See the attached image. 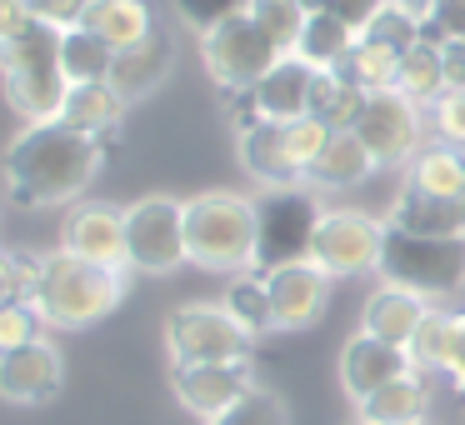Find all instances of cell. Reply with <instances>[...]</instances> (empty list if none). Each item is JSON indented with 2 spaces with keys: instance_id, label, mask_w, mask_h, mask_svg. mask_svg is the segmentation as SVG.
Listing matches in <instances>:
<instances>
[{
  "instance_id": "1",
  "label": "cell",
  "mask_w": 465,
  "mask_h": 425,
  "mask_svg": "<svg viewBox=\"0 0 465 425\" xmlns=\"http://www.w3.org/2000/svg\"><path fill=\"white\" fill-rule=\"evenodd\" d=\"M105 165V145L71 131L61 121L25 125L5 145V185L21 211H55V205H81V195L95 185Z\"/></svg>"
},
{
  "instance_id": "2",
  "label": "cell",
  "mask_w": 465,
  "mask_h": 425,
  "mask_svg": "<svg viewBox=\"0 0 465 425\" xmlns=\"http://www.w3.org/2000/svg\"><path fill=\"white\" fill-rule=\"evenodd\" d=\"M125 285H131V271H105V265L75 261L55 245L35 261L31 305L51 331H85L125 301Z\"/></svg>"
},
{
  "instance_id": "3",
  "label": "cell",
  "mask_w": 465,
  "mask_h": 425,
  "mask_svg": "<svg viewBox=\"0 0 465 425\" xmlns=\"http://www.w3.org/2000/svg\"><path fill=\"white\" fill-rule=\"evenodd\" d=\"M185 255L195 271L235 275L261 265V205L235 191H201L185 201Z\"/></svg>"
},
{
  "instance_id": "4",
  "label": "cell",
  "mask_w": 465,
  "mask_h": 425,
  "mask_svg": "<svg viewBox=\"0 0 465 425\" xmlns=\"http://www.w3.org/2000/svg\"><path fill=\"white\" fill-rule=\"evenodd\" d=\"M61 35L41 21H21L5 41H0V81H5V101L21 111L25 125L61 121L65 105V65H61Z\"/></svg>"
},
{
  "instance_id": "5",
  "label": "cell",
  "mask_w": 465,
  "mask_h": 425,
  "mask_svg": "<svg viewBox=\"0 0 465 425\" xmlns=\"http://www.w3.org/2000/svg\"><path fill=\"white\" fill-rule=\"evenodd\" d=\"M251 335L235 325L225 305H175L165 315V351L171 365H241L251 361Z\"/></svg>"
},
{
  "instance_id": "6",
  "label": "cell",
  "mask_w": 465,
  "mask_h": 425,
  "mask_svg": "<svg viewBox=\"0 0 465 425\" xmlns=\"http://www.w3.org/2000/svg\"><path fill=\"white\" fill-rule=\"evenodd\" d=\"M201 61H205V75L225 91H245L251 95L275 65L285 61V51L251 21V15H235V21L215 25V31L201 35Z\"/></svg>"
},
{
  "instance_id": "7",
  "label": "cell",
  "mask_w": 465,
  "mask_h": 425,
  "mask_svg": "<svg viewBox=\"0 0 465 425\" xmlns=\"http://www.w3.org/2000/svg\"><path fill=\"white\" fill-rule=\"evenodd\" d=\"M125 255L141 275H171L185 255V201L175 195H141L125 205Z\"/></svg>"
},
{
  "instance_id": "8",
  "label": "cell",
  "mask_w": 465,
  "mask_h": 425,
  "mask_svg": "<svg viewBox=\"0 0 465 425\" xmlns=\"http://www.w3.org/2000/svg\"><path fill=\"white\" fill-rule=\"evenodd\" d=\"M385 235H391V225L365 215V211H321L305 261L321 265L331 281H345V275H361V271H381Z\"/></svg>"
},
{
  "instance_id": "9",
  "label": "cell",
  "mask_w": 465,
  "mask_h": 425,
  "mask_svg": "<svg viewBox=\"0 0 465 425\" xmlns=\"http://www.w3.org/2000/svg\"><path fill=\"white\" fill-rule=\"evenodd\" d=\"M381 275L391 285H405L415 295H445L465 285V241H420V235H385Z\"/></svg>"
},
{
  "instance_id": "10",
  "label": "cell",
  "mask_w": 465,
  "mask_h": 425,
  "mask_svg": "<svg viewBox=\"0 0 465 425\" xmlns=\"http://www.w3.org/2000/svg\"><path fill=\"white\" fill-rule=\"evenodd\" d=\"M355 135L365 141V151H371L375 171H401V165H411L415 155L425 151V115L420 105H411L401 91H375L371 105H365L361 125H355Z\"/></svg>"
},
{
  "instance_id": "11",
  "label": "cell",
  "mask_w": 465,
  "mask_h": 425,
  "mask_svg": "<svg viewBox=\"0 0 465 425\" xmlns=\"http://www.w3.org/2000/svg\"><path fill=\"white\" fill-rule=\"evenodd\" d=\"M61 251L75 255V261L105 265V271H131V255H125V205L81 201L61 225Z\"/></svg>"
},
{
  "instance_id": "12",
  "label": "cell",
  "mask_w": 465,
  "mask_h": 425,
  "mask_svg": "<svg viewBox=\"0 0 465 425\" xmlns=\"http://www.w3.org/2000/svg\"><path fill=\"white\" fill-rule=\"evenodd\" d=\"M315 221H321V205L305 191H281V195H271V201H261V265H255V271L265 275L271 265L305 261Z\"/></svg>"
},
{
  "instance_id": "13",
  "label": "cell",
  "mask_w": 465,
  "mask_h": 425,
  "mask_svg": "<svg viewBox=\"0 0 465 425\" xmlns=\"http://www.w3.org/2000/svg\"><path fill=\"white\" fill-rule=\"evenodd\" d=\"M171 385H175V400L191 415H201V420H215V415L235 410L251 390H261L251 361H241V365H171Z\"/></svg>"
},
{
  "instance_id": "14",
  "label": "cell",
  "mask_w": 465,
  "mask_h": 425,
  "mask_svg": "<svg viewBox=\"0 0 465 425\" xmlns=\"http://www.w3.org/2000/svg\"><path fill=\"white\" fill-rule=\"evenodd\" d=\"M265 291L275 305V331H311L331 301V275L311 261H285L265 271Z\"/></svg>"
},
{
  "instance_id": "15",
  "label": "cell",
  "mask_w": 465,
  "mask_h": 425,
  "mask_svg": "<svg viewBox=\"0 0 465 425\" xmlns=\"http://www.w3.org/2000/svg\"><path fill=\"white\" fill-rule=\"evenodd\" d=\"M65 381V361L55 351V341H31L21 351H5L0 355V400L11 405H45L55 400Z\"/></svg>"
},
{
  "instance_id": "16",
  "label": "cell",
  "mask_w": 465,
  "mask_h": 425,
  "mask_svg": "<svg viewBox=\"0 0 465 425\" xmlns=\"http://www.w3.org/2000/svg\"><path fill=\"white\" fill-rule=\"evenodd\" d=\"M411 371L415 365H411V355H405L401 345H385V341H375V335H365V331H355L351 341L341 345V390H345L351 405L371 400L381 385L401 381V375H411Z\"/></svg>"
},
{
  "instance_id": "17",
  "label": "cell",
  "mask_w": 465,
  "mask_h": 425,
  "mask_svg": "<svg viewBox=\"0 0 465 425\" xmlns=\"http://www.w3.org/2000/svg\"><path fill=\"white\" fill-rule=\"evenodd\" d=\"M235 151H241L245 171H251L261 185H271L275 195H281V191H301V185H305V175L295 171V161H291V145H285V125L251 115V121L235 125Z\"/></svg>"
},
{
  "instance_id": "18",
  "label": "cell",
  "mask_w": 465,
  "mask_h": 425,
  "mask_svg": "<svg viewBox=\"0 0 465 425\" xmlns=\"http://www.w3.org/2000/svg\"><path fill=\"white\" fill-rule=\"evenodd\" d=\"M385 225L420 241H465V195H425L405 185L385 211Z\"/></svg>"
},
{
  "instance_id": "19",
  "label": "cell",
  "mask_w": 465,
  "mask_h": 425,
  "mask_svg": "<svg viewBox=\"0 0 465 425\" xmlns=\"http://www.w3.org/2000/svg\"><path fill=\"white\" fill-rule=\"evenodd\" d=\"M171 71H175V35L155 25V31L145 35L135 51H121V55H115V65H111V91L121 95L125 105H135V101H145V95L161 91V85L171 81Z\"/></svg>"
},
{
  "instance_id": "20",
  "label": "cell",
  "mask_w": 465,
  "mask_h": 425,
  "mask_svg": "<svg viewBox=\"0 0 465 425\" xmlns=\"http://www.w3.org/2000/svg\"><path fill=\"white\" fill-rule=\"evenodd\" d=\"M315 75H321V71H311L305 61L285 55V61L251 91V115L275 121V125L305 121V115H311V95H315Z\"/></svg>"
},
{
  "instance_id": "21",
  "label": "cell",
  "mask_w": 465,
  "mask_h": 425,
  "mask_svg": "<svg viewBox=\"0 0 465 425\" xmlns=\"http://www.w3.org/2000/svg\"><path fill=\"white\" fill-rule=\"evenodd\" d=\"M435 305L425 301V295H415V291H405V285H375L371 291V301H365V311H361V331L365 335H375V341H385V345H411V335L420 331V321L430 315Z\"/></svg>"
},
{
  "instance_id": "22",
  "label": "cell",
  "mask_w": 465,
  "mask_h": 425,
  "mask_svg": "<svg viewBox=\"0 0 465 425\" xmlns=\"http://www.w3.org/2000/svg\"><path fill=\"white\" fill-rule=\"evenodd\" d=\"M430 410V390H425V375L411 371L401 381L381 385L371 400L355 405V425H425Z\"/></svg>"
},
{
  "instance_id": "23",
  "label": "cell",
  "mask_w": 465,
  "mask_h": 425,
  "mask_svg": "<svg viewBox=\"0 0 465 425\" xmlns=\"http://www.w3.org/2000/svg\"><path fill=\"white\" fill-rule=\"evenodd\" d=\"M371 175H375V161H371V151H365V141L355 131H335L331 145H325V155L311 171V185L315 191H355V185H365Z\"/></svg>"
},
{
  "instance_id": "24",
  "label": "cell",
  "mask_w": 465,
  "mask_h": 425,
  "mask_svg": "<svg viewBox=\"0 0 465 425\" xmlns=\"http://www.w3.org/2000/svg\"><path fill=\"white\" fill-rule=\"evenodd\" d=\"M121 115H125V101L105 81L101 85H71V91H65V105H61V125L91 135V141H105V135L121 125Z\"/></svg>"
},
{
  "instance_id": "25",
  "label": "cell",
  "mask_w": 465,
  "mask_h": 425,
  "mask_svg": "<svg viewBox=\"0 0 465 425\" xmlns=\"http://www.w3.org/2000/svg\"><path fill=\"white\" fill-rule=\"evenodd\" d=\"M85 31H95L115 55H121V51H135V45L155 31V15H151L145 0H105V5H91V11H85Z\"/></svg>"
},
{
  "instance_id": "26",
  "label": "cell",
  "mask_w": 465,
  "mask_h": 425,
  "mask_svg": "<svg viewBox=\"0 0 465 425\" xmlns=\"http://www.w3.org/2000/svg\"><path fill=\"white\" fill-rule=\"evenodd\" d=\"M395 91H401L411 105H420V111L445 95V55H440V41H435V35H420V41L401 55Z\"/></svg>"
},
{
  "instance_id": "27",
  "label": "cell",
  "mask_w": 465,
  "mask_h": 425,
  "mask_svg": "<svg viewBox=\"0 0 465 425\" xmlns=\"http://www.w3.org/2000/svg\"><path fill=\"white\" fill-rule=\"evenodd\" d=\"M371 105V91L355 85L345 71H321L315 75V95H311V115H321L331 131H355Z\"/></svg>"
},
{
  "instance_id": "28",
  "label": "cell",
  "mask_w": 465,
  "mask_h": 425,
  "mask_svg": "<svg viewBox=\"0 0 465 425\" xmlns=\"http://www.w3.org/2000/svg\"><path fill=\"white\" fill-rule=\"evenodd\" d=\"M405 185L425 195H465V151L460 145H425L411 165H405Z\"/></svg>"
},
{
  "instance_id": "29",
  "label": "cell",
  "mask_w": 465,
  "mask_h": 425,
  "mask_svg": "<svg viewBox=\"0 0 465 425\" xmlns=\"http://www.w3.org/2000/svg\"><path fill=\"white\" fill-rule=\"evenodd\" d=\"M351 51H355V35L345 31L335 15L311 11V21H305V35H301V45H295V61H305L311 71H345Z\"/></svg>"
},
{
  "instance_id": "30",
  "label": "cell",
  "mask_w": 465,
  "mask_h": 425,
  "mask_svg": "<svg viewBox=\"0 0 465 425\" xmlns=\"http://www.w3.org/2000/svg\"><path fill=\"white\" fill-rule=\"evenodd\" d=\"M61 65H65V81L71 85H111V65H115V51L101 41L95 31L75 25V31L61 35Z\"/></svg>"
},
{
  "instance_id": "31",
  "label": "cell",
  "mask_w": 465,
  "mask_h": 425,
  "mask_svg": "<svg viewBox=\"0 0 465 425\" xmlns=\"http://www.w3.org/2000/svg\"><path fill=\"white\" fill-rule=\"evenodd\" d=\"M221 305L235 315V325H241L251 341H261V335L275 331V305H271V291H265V275H231Z\"/></svg>"
},
{
  "instance_id": "32",
  "label": "cell",
  "mask_w": 465,
  "mask_h": 425,
  "mask_svg": "<svg viewBox=\"0 0 465 425\" xmlns=\"http://www.w3.org/2000/svg\"><path fill=\"white\" fill-rule=\"evenodd\" d=\"M245 15H251L285 55H295V45H301V35H305V21H311V0H251Z\"/></svg>"
},
{
  "instance_id": "33",
  "label": "cell",
  "mask_w": 465,
  "mask_h": 425,
  "mask_svg": "<svg viewBox=\"0 0 465 425\" xmlns=\"http://www.w3.org/2000/svg\"><path fill=\"white\" fill-rule=\"evenodd\" d=\"M401 55L395 45H381V41H355L351 61H345V75L365 91H395V75H401Z\"/></svg>"
},
{
  "instance_id": "34",
  "label": "cell",
  "mask_w": 465,
  "mask_h": 425,
  "mask_svg": "<svg viewBox=\"0 0 465 425\" xmlns=\"http://www.w3.org/2000/svg\"><path fill=\"white\" fill-rule=\"evenodd\" d=\"M450 331H455V311H440V305H435V311L420 321V331L411 335L405 355H411V365L420 375L445 371V355H450Z\"/></svg>"
},
{
  "instance_id": "35",
  "label": "cell",
  "mask_w": 465,
  "mask_h": 425,
  "mask_svg": "<svg viewBox=\"0 0 465 425\" xmlns=\"http://www.w3.org/2000/svg\"><path fill=\"white\" fill-rule=\"evenodd\" d=\"M205 425H291V415H285V400L275 390H251L235 410H225V415H215V420H205Z\"/></svg>"
},
{
  "instance_id": "36",
  "label": "cell",
  "mask_w": 465,
  "mask_h": 425,
  "mask_svg": "<svg viewBox=\"0 0 465 425\" xmlns=\"http://www.w3.org/2000/svg\"><path fill=\"white\" fill-rule=\"evenodd\" d=\"M41 315H35L31 301H11V305H0V355L5 351H21V345L41 341Z\"/></svg>"
},
{
  "instance_id": "37",
  "label": "cell",
  "mask_w": 465,
  "mask_h": 425,
  "mask_svg": "<svg viewBox=\"0 0 465 425\" xmlns=\"http://www.w3.org/2000/svg\"><path fill=\"white\" fill-rule=\"evenodd\" d=\"M425 35L420 21H411V15L401 11V5H385L381 15L371 21V31L361 35V41H381V45H395V51H411L415 41Z\"/></svg>"
},
{
  "instance_id": "38",
  "label": "cell",
  "mask_w": 465,
  "mask_h": 425,
  "mask_svg": "<svg viewBox=\"0 0 465 425\" xmlns=\"http://www.w3.org/2000/svg\"><path fill=\"white\" fill-rule=\"evenodd\" d=\"M245 5L251 0H175V15H181L191 31H215V25L235 21V15H245Z\"/></svg>"
},
{
  "instance_id": "39",
  "label": "cell",
  "mask_w": 465,
  "mask_h": 425,
  "mask_svg": "<svg viewBox=\"0 0 465 425\" xmlns=\"http://www.w3.org/2000/svg\"><path fill=\"white\" fill-rule=\"evenodd\" d=\"M385 5H391V0H321V5H315V11L335 15V21H341L345 31H351L355 41H361V35L371 31V21H375V15L385 11Z\"/></svg>"
},
{
  "instance_id": "40",
  "label": "cell",
  "mask_w": 465,
  "mask_h": 425,
  "mask_svg": "<svg viewBox=\"0 0 465 425\" xmlns=\"http://www.w3.org/2000/svg\"><path fill=\"white\" fill-rule=\"evenodd\" d=\"M430 125L445 145H460L465 151V91H445L440 101L430 105Z\"/></svg>"
},
{
  "instance_id": "41",
  "label": "cell",
  "mask_w": 465,
  "mask_h": 425,
  "mask_svg": "<svg viewBox=\"0 0 465 425\" xmlns=\"http://www.w3.org/2000/svg\"><path fill=\"white\" fill-rule=\"evenodd\" d=\"M25 11H31V21L51 25V31H75V25H85V0H25Z\"/></svg>"
},
{
  "instance_id": "42",
  "label": "cell",
  "mask_w": 465,
  "mask_h": 425,
  "mask_svg": "<svg viewBox=\"0 0 465 425\" xmlns=\"http://www.w3.org/2000/svg\"><path fill=\"white\" fill-rule=\"evenodd\" d=\"M425 35H435V41H465V0H440L430 25H425Z\"/></svg>"
},
{
  "instance_id": "43",
  "label": "cell",
  "mask_w": 465,
  "mask_h": 425,
  "mask_svg": "<svg viewBox=\"0 0 465 425\" xmlns=\"http://www.w3.org/2000/svg\"><path fill=\"white\" fill-rule=\"evenodd\" d=\"M445 381L455 385V390H465V311L455 315V331H450V355H445Z\"/></svg>"
},
{
  "instance_id": "44",
  "label": "cell",
  "mask_w": 465,
  "mask_h": 425,
  "mask_svg": "<svg viewBox=\"0 0 465 425\" xmlns=\"http://www.w3.org/2000/svg\"><path fill=\"white\" fill-rule=\"evenodd\" d=\"M445 55V91H465V41H440Z\"/></svg>"
},
{
  "instance_id": "45",
  "label": "cell",
  "mask_w": 465,
  "mask_h": 425,
  "mask_svg": "<svg viewBox=\"0 0 465 425\" xmlns=\"http://www.w3.org/2000/svg\"><path fill=\"white\" fill-rule=\"evenodd\" d=\"M21 21H31V11H25V0H0V41L15 31Z\"/></svg>"
},
{
  "instance_id": "46",
  "label": "cell",
  "mask_w": 465,
  "mask_h": 425,
  "mask_svg": "<svg viewBox=\"0 0 465 425\" xmlns=\"http://www.w3.org/2000/svg\"><path fill=\"white\" fill-rule=\"evenodd\" d=\"M391 5H401V11L411 15V21L430 25V15H435V5H440V0H391Z\"/></svg>"
},
{
  "instance_id": "47",
  "label": "cell",
  "mask_w": 465,
  "mask_h": 425,
  "mask_svg": "<svg viewBox=\"0 0 465 425\" xmlns=\"http://www.w3.org/2000/svg\"><path fill=\"white\" fill-rule=\"evenodd\" d=\"M85 5H105V0H85Z\"/></svg>"
},
{
  "instance_id": "48",
  "label": "cell",
  "mask_w": 465,
  "mask_h": 425,
  "mask_svg": "<svg viewBox=\"0 0 465 425\" xmlns=\"http://www.w3.org/2000/svg\"><path fill=\"white\" fill-rule=\"evenodd\" d=\"M315 5H321V0H311V11H315Z\"/></svg>"
}]
</instances>
